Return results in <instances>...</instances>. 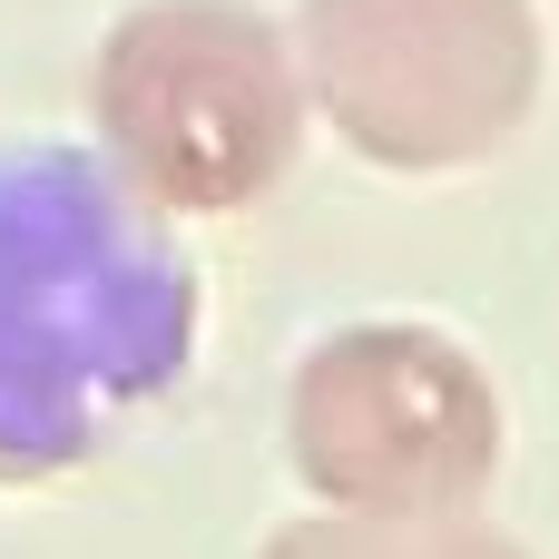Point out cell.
<instances>
[{
  "label": "cell",
  "mask_w": 559,
  "mask_h": 559,
  "mask_svg": "<svg viewBox=\"0 0 559 559\" xmlns=\"http://www.w3.org/2000/svg\"><path fill=\"white\" fill-rule=\"evenodd\" d=\"M197 364V265L88 147H0V491H49Z\"/></svg>",
  "instance_id": "obj_1"
},
{
  "label": "cell",
  "mask_w": 559,
  "mask_h": 559,
  "mask_svg": "<svg viewBox=\"0 0 559 559\" xmlns=\"http://www.w3.org/2000/svg\"><path fill=\"white\" fill-rule=\"evenodd\" d=\"M88 118L157 216H246L305 147L295 39L246 0H138L98 39Z\"/></svg>",
  "instance_id": "obj_2"
},
{
  "label": "cell",
  "mask_w": 559,
  "mask_h": 559,
  "mask_svg": "<svg viewBox=\"0 0 559 559\" xmlns=\"http://www.w3.org/2000/svg\"><path fill=\"white\" fill-rule=\"evenodd\" d=\"M531 0H305L295 79L305 108L393 177H452L521 138L540 108Z\"/></svg>",
  "instance_id": "obj_3"
},
{
  "label": "cell",
  "mask_w": 559,
  "mask_h": 559,
  "mask_svg": "<svg viewBox=\"0 0 559 559\" xmlns=\"http://www.w3.org/2000/svg\"><path fill=\"white\" fill-rule=\"evenodd\" d=\"M501 383L442 324H344L295 364L285 452L305 491L344 521H452L481 511L501 472Z\"/></svg>",
  "instance_id": "obj_4"
},
{
  "label": "cell",
  "mask_w": 559,
  "mask_h": 559,
  "mask_svg": "<svg viewBox=\"0 0 559 559\" xmlns=\"http://www.w3.org/2000/svg\"><path fill=\"white\" fill-rule=\"evenodd\" d=\"M255 559H531L511 531H491L481 511H452V521H344V511H314V521H285Z\"/></svg>",
  "instance_id": "obj_5"
}]
</instances>
